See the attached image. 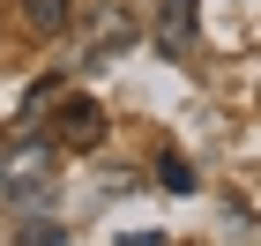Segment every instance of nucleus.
I'll return each mask as SVG.
<instances>
[{
    "instance_id": "obj_1",
    "label": "nucleus",
    "mask_w": 261,
    "mask_h": 246,
    "mask_svg": "<svg viewBox=\"0 0 261 246\" xmlns=\"http://www.w3.org/2000/svg\"><path fill=\"white\" fill-rule=\"evenodd\" d=\"M60 142H38V134H15V142L0 149V202L22 209V216H38V209H53V194H60Z\"/></svg>"
},
{
    "instance_id": "obj_2",
    "label": "nucleus",
    "mask_w": 261,
    "mask_h": 246,
    "mask_svg": "<svg viewBox=\"0 0 261 246\" xmlns=\"http://www.w3.org/2000/svg\"><path fill=\"white\" fill-rule=\"evenodd\" d=\"M53 142H60V149H97V142H105V104H97V97H60Z\"/></svg>"
},
{
    "instance_id": "obj_3",
    "label": "nucleus",
    "mask_w": 261,
    "mask_h": 246,
    "mask_svg": "<svg viewBox=\"0 0 261 246\" xmlns=\"http://www.w3.org/2000/svg\"><path fill=\"white\" fill-rule=\"evenodd\" d=\"M194 30H201V0H164L157 8V52L164 60L194 52Z\"/></svg>"
},
{
    "instance_id": "obj_4",
    "label": "nucleus",
    "mask_w": 261,
    "mask_h": 246,
    "mask_svg": "<svg viewBox=\"0 0 261 246\" xmlns=\"http://www.w3.org/2000/svg\"><path fill=\"white\" fill-rule=\"evenodd\" d=\"M15 15L38 30V38H60L67 22H75V0H15Z\"/></svg>"
},
{
    "instance_id": "obj_5",
    "label": "nucleus",
    "mask_w": 261,
    "mask_h": 246,
    "mask_svg": "<svg viewBox=\"0 0 261 246\" xmlns=\"http://www.w3.org/2000/svg\"><path fill=\"white\" fill-rule=\"evenodd\" d=\"M135 38V22H127V8H97V22H90V60H105L112 45Z\"/></svg>"
},
{
    "instance_id": "obj_6",
    "label": "nucleus",
    "mask_w": 261,
    "mask_h": 246,
    "mask_svg": "<svg viewBox=\"0 0 261 246\" xmlns=\"http://www.w3.org/2000/svg\"><path fill=\"white\" fill-rule=\"evenodd\" d=\"M15 246H67V224H60V216H53V209H38V216H22Z\"/></svg>"
},
{
    "instance_id": "obj_7",
    "label": "nucleus",
    "mask_w": 261,
    "mask_h": 246,
    "mask_svg": "<svg viewBox=\"0 0 261 246\" xmlns=\"http://www.w3.org/2000/svg\"><path fill=\"white\" fill-rule=\"evenodd\" d=\"M157 186H164V194H194V186H201V172H194L187 157H164V164H157Z\"/></svg>"
}]
</instances>
